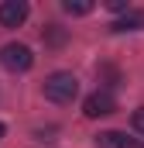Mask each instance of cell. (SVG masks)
I'll use <instances>...</instances> for the list:
<instances>
[{"label": "cell", "mask_w": 144, "mask_h": 148, "mask_svg": "<svg viewBox=\"0 0 144 148\" xmlns=\"http://www.w3.org/2000/svg\"><path fill=\"white\" fill-rule=\"evenodd\" d=\"M41 93H45V100H52V103H72V100L79 97V79L72 73H52L41 83Z\"/></svg>", "instance_id": "cell-1"}, {"label": "cell", "mask_w": 144, "mask_h": 148, "mask_svg": "<svg viewBox=\"0 0 144 148\" xmlns=\"http://www.w3.org/2000/svg\"><path fill=\"white\" fill-rule=\"evenodd\" d=\"M0 62H3V69H10V73H28V69L35 66V55H31L28 45L10 41V45L0 48Z\"/></svg>", "instance_id": "cell-2"}, {"label": "cell", "mask_w": 144, "mask_h": 148, "mask_svg": "<svg viewBox=\"0 0 144 148\" xmlns=\"http://www.w3.org/2000/svg\"><path fill=\"white\" fill-rule=\"evenodd\" d=\"M113 110H117V100H113L110 90H96V93H89L86 103H82V114H86V117H107V114H113Z\"/></svg>", "instance_id": "cell-3"}, {"label": "cell", "mask_w": 144, "mask_h": 148, "mask_svg": "<svg viewBox=\"0 0 144 148\" xmlns=\"http://www.w3.org/2000/svg\"><path fill=\"white\" fill-rule=\"evenodd\" d=\"M28 21V3L24 0H3L0 3V24L3 28H21Z\"/></svg>", "instance_id": "cell-4"}, {"label": "cell", "mask_w": 144, "mask_h": 148, "mask_svg": "<svg viewBox=\"0 0 144 148\" xmlns=\"http://www.w3.org/2000/svg\"><path fill=\"white\" fill-rule=\"evenodd\" d=\"M110 28H113V31H141L144 28V10H127V14L117 17Z\"/></svg>", "instance_id": "cell-5"}, {"label": "cell", "mask_w": 144, "mask_h": 148, "mask_svg": "<svg viewBox=\"0 0 144 148\" xmlns=\"http://www.w3.org/2000/svg\"><path fill=\"white\" fill-rule=\"evenodd\" d=\"M96 148H127V138L120 131H107V134L96 138Z\"/></svg>", "instance_id": "cell-6"}, {"label": "cell", "mask_w": 144, "mask_h": 148, "mask_svg": "<svg viewBox=\"0 0 144 148\" xmlns=\"http://www.w3.org/2000/svg\"><path fill=\"white\" fill-rule=\"evenodd\" d=\"M62 10L65 14H89L93 10V0H62Z\"/></svg>", "instance_id": "cell-7"}, {"label": "cell", "mask_w": 144, "mask_h": 148, "mask_svg": "<svg viewBox=\"0 0 144 148\" xmlns=\"http://www.w3.org/2000/svg\"><path fill=\"white\" fill-rule=\"evenodd\" d=\"M45 41H48V45H62V41H65V35L58 31V24H48V28H45Z\"/></svg>", "instance_id": "cell-8"}, {"label": "cell", "mask_w": 144, "mask_h": 148, "mask_svg": "<svg viewBox=\"0 0 144 148\" xmlns=\"http://www.w3.org/2000/svg\"><path fill=\"white\" fill-rule=\"evenodd\" d=\"M130 124H134V131H137V134H144V107H137V110H134Z\"/></svg>", "instance_id": "cell-9"}, {"label": "cell", "mask_w": 144, "mask_h": 148, "mask_svg": "<svg viewBox=\"0 0 144 148\" xmlns=\"http://www.w3.org/2000/svg\"><path fill=\"white\" fill-rule=\"evenodd\" d=\"M107 7L110 10H120V14H127L130 7H127V0H107Z\"/></svg>", "instance_id": "cell-10"}, {"label": "cell", "mask_w": 144, "mask_h": 148, "mask_svg": "<svg viewBox=\"0 0 144 148\" xmlns=\"http://www.w3.org/2000/svg\"><path fill=\"white\" fill-rule=\"evenodd\" d=\"M3 131H7V127H3V124H0V138H3Z\"/></svg>", "instance_id": "cell-11"}]
</instances>
